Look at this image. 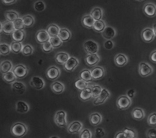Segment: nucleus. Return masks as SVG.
Wrapping results in <instances>:
<instances>
[{"label": "nucleus", "instance_id": "de8ad7c7", "mask_svg": "<svg viewBox=\"0 0 156 138\" xmlns=\"http://www.w3.org/2000/svg\"><path fill=\"white\" fill-rule=\"evenodd\" d=\"M34 9L36 11H39V12H41L45 9L46 5L43 2L37 1L34 3Z\"/></svg>", "mask_w": 156, "mask_h": 138}, {"label": "nucleus", "instance_id": "bb28decb", "mask_svg": "<svg viewBox=\"0 0 156 138\" xmlns=\"http://www.w3.org/2000/svg\"><path fill=\"white\" fill-rule=\"evenodd\" d=\"M90 123H91L93 126H98L99 125L102 120V116L98 113H94L90 115L89 117Z\"/></svg>", "mask_w": 156, "mask_h": 138}, {"label": "nucleus", "instance_id": "a19ab883", "mask_svg": "<svg viewBox=\"0 0 156 138\" xmlns=\"http://www.w3.org/2000/svg\"><path fill=\"white\" fill-rule=\"evenodd\" d=\"M49 42L53 45V48H57L60 47L62 44V41L59 38V36H55V37H52L49 39Z\"/></svg>", "mask_w": 156, "mask_h": 138}, {"label": "nucleus", "instance_id": "8fccbe9b", "mask_svg": "<svg viewBox=\"0 0 156 138\" xmlns=\"http://www.w3.org/2000/svg\"><path fill=\"white\" fill-rule=\"evenodd\" d=\"M92 133L89 130H84L80 134V138H92Z\"/></svg>", "mask_w": 156, "mask_h": 138}, {"label": "nucleus", "instance_id": "5701e85b", "mask_svg": "<svg viewBox=\"0 0 156 138\" xmlns=\"http://www.w3.org/2000/svg\"><path fill=\"white\" fill-rule=\"evenodd\" d=\"M90 15L94 19L95 21L101 20L103 16V10L99 7H95L90 11Z\"/></svg>", "mask_w": 156, "mask_h": 138}, {"label": "nucleus", "instance_id": "20e7f679", "mask_svg": "<svg viewBox=\"0 0 156 138\" xmlns=\"http://www.w3.org/2000/svg\"><path fill=\"white\" fill-rule=\"evenodd\" d=\"M84 47L87 54H97L99 51V45L97 42L89 40L84 42Z\"/></svg>", "mask_w": 156, "mask_h": 138}, {"label": "nucleus", "instance_id": "4c0bfd02", "mask_svg": "<svg viewBox=\"0 0 156 138\" xmlns=\"http://www.w3.org/2000/svg\"><path fill=\"white\" fill-rule=\"evenodd\" d=\"M16 109L18 112L21 113H25L28 111L29 107L28 105L26 103L23 102H18L16 104Z\"/></svg>", "mask_w": 156, "mask_h": 138}, {"label": "nucleus", "instance_id": "58836bf2", "mask_svg": "<svg viewBox=\"0 0 156 138\" xmlns=\"http://www.w3.org/2000/svg\"><path fill=\"white\" fill-rule=\"evenodd\" d=\"M74 84H75V86L76 89L79 90H81V91L86 89V88H87L89 86V83L88 82L84 81V80H83L81 79L77 80Z\"/></svg>", "mask_w": 156, "mask_h": 138}, {"label": "nucleus", "instance_id": "a878e982", "mask_svg": "<svg viewBox=\"0 0 156 138\" xmlns=\"http://www.w3.org/2000/svg\"><path fill=\"white\" fill-rule=\"evenodd\" d=\"M69 59V56L66 52H59L55 57L56 61L59 64H64Z\"/></svg>", "mask_w": 156, "mask_h": 138}, {"label": "nucleus", "instance_id": "5fc2aeb1", "mask_svg": "<svg viewBox=\"0 0 156 138\" xmlns=\"http://www.w3.org/2000/svg\"><path fill=\"white\" fill-rule=\"evenodd\" d=\"M150 60L154 62V63L156 64V50L155 51H152L150 54Z\"/></svg>", "mask_w": 156, "mask_h": 138}, {"label": "nucleus", "instance_id": "ddd939ff", "mask_svg": "<svg viewBox=\"0 0 156 138\" xmlns=\"http://www.w3.org/2000/svg\"><path fill=\"white\" fill-rule=\"evenodd\" d=\"M79 65V60L77 59L71 57L68 60V61L64 64V67L65 70L67 71L71 72L74 70V69Z\"/></svg>", "mask_w": 156, "mask_h": 138}, {"label": "nucleus", "instance_id": "13d9d810", "mask_svg": "<svg viewBox=\"0 0 156 138\" xmlns=\"http://www.w3.org/2000/svg\"><path fill=\"white\" fill-rule=\"evenodd\" d=\"M115 138H127L124 133L122 131H119L115 135Z\"/></svg>", "mask_w": 156, "mask_h": 138}, {"label": "nucleus", "instance_id": "1a4fd4ad", "mask_svg": "<svg viewBox=\"0 0 156 138\" xmlns=\"http://www.w3.org/2000/svg\"><path fill=\"white\" fill-rule=\"evenodd\" d=\"M12 72H13L17 78L22 79L27 76V75L28 74V69L27 67L22 64H19L13 69Z\"/></svg>", "mask_w": 156, "mask_h": 138}, {"label": "nucleus", "instance_id": "c03bdc74", "mask_svg": "<svg viewBox=\"0 0 156 138\" xmlns=\"http://www.w3.org/2000/svg\"><path fill=\"white\" fill-rule=\"evenodd\" d=\"M21 52L25 56H30V55H31L33 52V48L31 45L27 44L23 46Z\"/></svg>", "mask_w": 156, "mask_h": 138}, {"label": "nucleus", "instance_id": "412c9836", "mask_svg": "<svg viewBox=\"0 0 156 138\" xmlns=\"http://www.w3.org/2000/svg\"><path fill=\"white\" fill-rule=\"evenodd\" d=\"M12 89L15 92L18 94H23L27 89V87L21 82H15L12 84Z\"/></svg>", "mask_w": 156, "mask_h": 138}, {"label": "nucleus", "instance_id": "6ab92c4d", "mask_svg": "<svg viewBox=\"0 0 156 138\" xmlns=\"http://www.w3.org/2000/svg\"><path fill=\"white\" fill-rule=\"evenodd\" d=\"M132 117L136 120H141L146 116L144 110L141 108H135L131 112Z\"/></svg>", "mask_w": 156, "mask_h": 138}, {"label": "nucleus", "instance_id": "cd10ccee", "mask_svg": "<svg viewBox=\"0 0 156 138\" xmlns=\"http://www.w3.org/2000/svg\"><path fill=\"white\" fill-rule=\"evenodd\" d=\"M83 128V125L81 123L75 121L68 128V131L71 134H75L79 133Z\"/></svg>", "mask_w": 156, "mask_h": 138}, {"label": "nucleus", "instance_id": "a18cd8bd", "mask_svg": "<svg viewBox=\"0 0 156 138\" xmlns=\"http://www.w3.org/2000/svg\"><path fill=\"white\" fill-rule=\"evenodd\" d=\"M147 123L151 126H156V112L152 113L149 116Z\"/></svg>", "mask_w": 156, "mask_h": 138}, {"label": "nucleus", "instance_id": "052dcab7", "mask_svg": "<svg viewBox=\"0 0 156 138\" xmlns=\"http://www.w3.org/2000/svg\"><path fill=\"white\" fill-rule=\"evenodd\" d=\"M3 32V27H2V23H0V34H2Z\"/></svg>", "mask_w": 156, "mask_h": 138}, {"label": "nucleus", "instance_id": "680f3d73", "mask_svg": "<svg viewBox=\"0 0 156 138\" xmlns=\"http://www.w3.org/2000/svg\"><path fill=\"white\" fill-rule=\"evenodd\" d=\"M50 138H59V137H58V136H52Z\"/></svg>", "mask_w": 156, "mask_h": 138}, {"label": "nucleus", "instance_id": "c9c22d12", "mask_svg": "<svg viewBox=\"0 0 156 138\" xmlns=\"http://www.w3.org/2000/svg\"><path fill=\"white\" fill-rule=\"evenodd\" d=\"M23 47V46L21 42H16V41L12 42L10 45L11 51H12L14 53H16V54H18L20 52H21Z\"/></svg>", "mask_w": 156, "mask_h": 138}, {"label": "nucleus", "instance_id": "393cba45", "mask_svg": "<svg viewBox=\"0 0 156 138\" xmlns=\"http://www.w3.org/2000/svg\"><path fill=\"white\" fill-rule=\"evenodd\" d=\"M60 31V28L55 24H51L48 27L46 31L51 37L58 36Z\"/></svg>", "mask_w": 156, "mask_h": 138}, {"label": "nucleus", "instance_id": "6e6552de", "mask_svg": "<svg viewBox=\"0 0 156 138\" xmlns=\"http://www.w3.org/2000/svg\"><path fill=\"white\" fill-rule=\"evenodd\" d=\"M111 93L109 90H108L106 89H103L101 93L99 95L98 97L96 98V99L94 101V105H100L105 103L106 100L110 98Z\"/></svg>", "mask_w": 156, "mask_h": 138}, {"label": "nucleus", "instance_id": "0e129e2a", "mask_svg": "<svg viewBox=\"0 0 156 138\" xmlns=\"http://www.w3.org/2000/svg\"><path fill=\"white\" fill-rule=\"evenodd\" d=\"M133 138H137V137H133Z\"/></svg>", "mask_w": 156, "mask_h": 138}, {"label": "nucleus", "instance_id": "72a5a7b5", "mask_svg": "<svg viewBox=\"0 0 156 138\" xmlns=\"http://www.w3.org/2000/svg\"><path fill=\"white\" fill-rule=\"evenodd\" d=\"M89 87L91 89V93H92V97L96 98L99 96L100 93H101L102 90V88L99 85H94L93 84H89Z\"/></svg>", "mask_w": 156, "mask_h": 138}, {"label": "nucleus", "instance_id": "f704fd0d", "mask_svg": "<svg viewBox=\"0 0 156 138\" xmlns=\"http://www.w3.org/2000/svg\"><path fill=\"white\" fill-rule=\"evenodd\" d=\"M51 89L55 93L60 94L64 90V86L63 85L62 83L56 82L53 83L51 85Z\"/></svg>", "mask_w": 156, "mask_h": 138}, {"label": "nucleus", "instance_id": "09e8293b", "mask_svg": "<svg viewBox=\"0 0 156 138\" xmlns=\"http://www.w3.org/2000/svg\"><path fill=\"white\" fill-rule=\"evenodd\" d=\"M41 47L43 51L46 53L50 52L53 50V47L52 45V44H51V42L49 41H48L46 42H44L43 44H42L41 45Z\"/></svg>", "mask_w": 156, "mask_h": 138}, {"label": "nucleus", "instance_id": "a211bd4d", "mask_svg": "<svg viewBox=\"0 0 156 138\" xmlns=\"http://www.w3.org/2000/svg\"><path fill=\"white\" fill-rule=\"evenodd\" d=\"M30 85L35 89H42L44 86V82L43 80L38 77H34L30 81Z\"/></svg>", "mask_w": 156, "mask_h": 138}, {"label": "nucleus", "instance_id": "c756f323", "mask_svg": "<svg viewBox=\"0 0 156 138\" xmlns=\"http://www.w3.org/2000/svg\"><path fill=\"white\" fill-rule=\"evenodd\" d=\"M80 97L82 100H83V101H87V100L90 99V98L92 97V93L91 89H90L89 86L87 88H86V89L81 90L80 95Z\"/></svg>", "mask_w": 156, "mask_h": 138}, {"label": "nucleus", "instance_id": "603ef678", "mask_svg": "<svg viewBox=\"0 0 156 138\" xmlns=\"http://www.w3.org/2000/svg\"><path fill=\"white\" fill-rule=\"evenodd\" d=\"M147 138H156V129H149L146 133Z\"/></svg>", "mask_w": 156, "mask_h": 138}, {"label": "nucleus", "instance_id": "aec40b11", "mask_svg": "<svg viewBox=\"0 0 156 138\" xmlns=\"http://www.w3.org/2000/svg\"><path fill=\"white\" fill-rule=\"evenodd\" d=\"M2 27L3 32L6 34H12L15 30L13 22L8 20L2 22Z\"/></svg>", "mask_w": 156, "mask_h": 138}, {"label": "nucleus", "instance_id": "6e6d98bb", "mask_svg": "<svg viewBox=\"0 0 156 138\" xmlns=\"http://www.w3.org/2000/svg\"><path fill=\"white\" fill-rule=\"evenodd\" d=\"M135 95H136V91L134 90H133V89H131V90H128L127 92V94H126V95L128 97H129L130 98H131V99L133 98H134Z\"/></svg>", "mask_w": 156, "mask_h": 138}, {"label": "nucleus", "instance_id": "49530a36", "mask_svg": "<svg viewBox=\"0 0 156 138\" xmlns=\"http://www.w3.org/2000/svg\"><path fill=\"white\" fill-rule=\"evenodd\" d=\"M13 24H14L15 29L18 30H23L25 27L22 18H20L13 22Z\"/></svg>", "mask_w": 156, "mask_h": 138}, {"label": "nucleus", "instance_id": "f03ea898", "mask_svg": "<svg viewBox=\"0 0 156 138\" xmlns=\"http://www.w3.org/2000/svg\"><path fill=\"white\" fill-rule=\"evenodd\" d=\"M132 105V99L126 95L119 96L116 101V105L119 109L125 110L128 109Z\"/></svg>", "mask_w": 156, "mask_h": 138}, {"label": "nucleus", "instance_id": "2f4dec72", "mask_svg": "<svg viewBox=\"0 0 156 138\" xmlns=\"http://www.w3.org/2000/svg\"><path fill=\"white\" fill-rule=\"evenodd\" d=\"M12 68V63L10 61H8V60L4 61L1 64H0V72L3 74L11 71Z\"/></svg>", "mask_w": 156, "mask_h": 138}, {"label": "nucleus", "instance_id": "4d7b16f0", "mask_svg": "<svg viewBox=\"0 0 156 138\" xmlns=\"http://www.w3.org/2000/svg\"><path fill=\"white\" fill-rule=\"evenodd\" d=\"M17 0H2V2L3 4L6 5H10L12 4H14L16 2Z\"/></svg>", "mask_w": 156, "mask_h": 138}, {"label": "nucleus", "instance_id": "473e14b6", "mask_svg": "<svg viewBox=\"0 0 156 138\" xmlns=\"http://www.w3.org/2000/svg\"><path fill=\"white\" fill-rule=\"evenodd\" d=\"M80 78L87 82H89L93 80L91 72L88 69H84L80 73Z\"/></svg>", "mask_w": 156, "mask_h": 138}, {"label": "nucleus", "instance_id": "423d86ee", "mask_svg": "<svg viewBox=\"0 0 156 138\" xmlns=\"http://www.w3.org/2000/svg\"><path fill=\"white\" fill-rule=\"evenodd\" d=\"M143 12L148 17L153 18L156 16V5L152 3H146L143 7Z\"/></svg>", "mask_w": 156, "mask_h": 138}, {"label": "nucleus", "instance_id": "9d476101", "mask_svg": "<svg viewBox=\"0 0 156 138\" xmlns=\"http://www.w3.org/2000/svg\"><path fill=\"white\" fill-rule=\"evenodd\" d=\"M127 56L122 53H119L116 54L114 57V62L117 66L124 67L128 63Z\"/></svg>", "mask_w": 156, "mask_h": 138}, {"label": "nucleus", "instance_id": "39448f33", "mask_svg": "<svg viewBox=\"0 0 156 138\" xmlns=\"http://www.w3.org/2000/svg\"><path fill=\"white\" fill-rule=\"evenodd\" d=\"M155 34L152 28H146L141 32V38L146 42H151L155 39Z\"/></svg>", "mask_w": 156, "mask_h": 138}, {"label": "nucleus", "instance_id": "79ce46f5", "mask_svg": "<svg viewBox=\"0 0 156 138\" xmlns=\"http://www.w3.org/2000/svg\"><path fill=\"white\" fill-rule=\"evenodd\" d=\"M123 132L124 133L126 136L127 138H133L137 137V133L135 130L133 129H131L130 128L126 127L123 130Z\"/></svg>", "mask_w": 156, "mask_h": 138}, {"label": "nucleus", "instance_id": "e433bc0d", "mask_svg": "<svg viewBox=\"0 0 156 138\" xmlns=\"http://www.w3.org/2000/svg\"><path fill=\"white\" fill-rule=\"evenodd\" d=\"M5 17L8 21L13 22L15 20L19 18V15L15 11H8L5 12Z\"/></svg>", "mask_w": 156, "mask_h": 138}, {"label": "nucleus", "instance_id": "7c9ffc66", "mask_svg": "<svg viewBox=\"0 0 156 138\" xmlns=\"http://www.w3.org/2000/svg\"><path fill=\"white\" fill-rule=\"evenodd\" d=\"M16 78L17 77H16V75L14 74L13 72L12 71H9L3 75V79L8 83L15 82L16 80Z\"/></svg>", "mask_w": 156, "mask_h": 138}, {"label": "nucleus", "instance_id": "c85d7f7f", "mask_svg": "<svg viewBox=\"0 0 156 138\" xmlns=\"http://www.w3.org/2000/svg\"><path fill=\"white\" fill-rule=\"evenodd\" d=\"M106 24L103 20L96 21L93 26V29L98 32H102L106 28Z\"/></svg>", "mask_w": 156, "mask_h": 138}, {"label": "nucleus", "instance_id": "dca6fc26", "mask_svg": "<svg viewBox=\"0 0 156 138\" xmlns=\"http://www.w3.org/2000/svg\"><path fill=\"white\" fill-rule=\"evenodd\" d=\"M86 64L89 66H94L99 63L100 61V57L97 54H88L86 57Z\"/></svg>", "mask_w": 156, "mask_h": 138}, {"label": "nucleus", "instance_id": "37998d69", "mask_svg": "<svg viewBox=\"0 0 156 138\" xmlns=\"http://www.w3.org/2000/svg\"><path fill=\"white\" fill-rule=\"evenodd\" d=\"M11 52L10 45L7 44H0V54L8 55Z\"/></svg>", "mask_w": 156, "mask_h": 138}, {"label": "nucleus", "instance_id": "4468645a", "mask_svg": "<svg viewBox=\"0 0 156 138\" xmlns=\"http://www.w3.org/2000/svg\"><path fill=\"white\" fill-rule=\"evenodd\" d=\"M91 75L94 80H99L105 75V70L102 67H96L91 70Z\"/></svg>", "mask_w": 156, "mask_h": 138}, {"label": "nucleus", "instance_id": "ea45409f", "mask_svg": "<svg viewBox=\"0 0 156 138\" xmlns=\"http://www.w3.org/2000/svg\"><path fill=\"white\" fill-rule=\"evenodd\" d=\"M25 27H31L34 23V19L31 15H26L22 18Z\"/></svg>", "mask_w": 156, "mask_h": 138}, {"label": "nucleus", "instance_id": "b1692460", "mask_svg": "<svg viewBox=\"0 0 156 138\" xmlns=\"http://www.w3.org/2000/svg\"><path fill=\"white\" fill-rule=\"evenodd\" d=\"M58 36L62 42H66L70 39L71 37V33L66 28H61L60 29Z\"/></svg>", "mask_w": 156, "mask_h": 138}, {"label": "nucleus", "instance_id": "bf43d9fd", "mask_svg": "<svg viewBox=\"0 0 156 138\" xmlns=\"http://www.w3.org/2000/svg\"><path fill=\"white\" fill-rule=\"evenodd\" d=\"M153 31L154 32V34H155V35L156 36V24H154V26H153Z\"/></svg>", "mask_w": 156, "mask_h": 138}, {"label": "nucleus", "instance_id": "7ed1b4c3", "mask_svg": "<svg viewBox=\"0 0 156 138\" xmlns=\"http://www.w3.org/2000/svg\"><path fill=\"white\" fill-rule=\"evenodd\" d=\"M11 133L16 137H23L27 132V128L23 123H18L15 124L11 130Z\"/></svg>", "mask_w": 156, "mask_h": 138}, {"label": "nucleus", "instance_id": "e2e57ef3", "mask_svg": "<svg viewBox=\"0 0 156 138\" xmlns=\"http://www.w3.org/2000/svg\"><path fill=\"white\" fill-rule=\"evenodd\" d=\"M136 1H138V2H141V1H143V0H136Z\"/></svg>", "mask_w": 156, "mask_h": 138}, {"label": "nucleus", "instance_id": "0eeeda50", "mask_svg": "<svg viewBox=\"0 0 156 138\" xmlns=\"http://www.w3.org/2000/svg\"><path fill=\"white\" fill-rule=\"evenodd\" d=\"M66 114L63 111H60L56 113L55 116V121L57 125L60 127H65L66 126Z\"/></svg>", "mask_w": 156, "mask_h": 138}, {"label": "nucleus", "instance_id": "f257e3e1", "mask_svg": "<svg viewBox=\"0 0 156 138\" xmlns=\"http://www.w3.org/2000/svg\"><path fill=\"white\" fill-rule=\"evenodd\" d=\"M154 72L152 66L146 62H141L139 65V73L143 77H148Z\"/></svg>", "mask_w": 156, "mask_h": 138}, {"label": "nucleus", "instance_id": "f3484780", "mask_svg": "<svg viewBox=\"0 0 156 138\" xmlns=\"http://www.w3.org/2000/svg\"><path fill=\"white\" fill-rule=\"evenodd\" d=\"M94 19L90 16V15L84 16L82 19H81V22L83 26L88 29H93V26L95 22Z\"/></svg>", "mask_w": 156, "mask_h": 138}, {"label": "nucleus", "instance_id": "9b49d317", "mask_svg": "<svg viewBox=\"0 0 156 138\" xmlns=\"http://www.w3.org/2000/svg\"><path fill=\"white\" fill-rule=\"evenodd\" d=\"M51 38L50 35L48 33V32L45 30H41L39 31L36 35V41L40 44H43L48 41H49Z\"/></svg>", "mask_w": 156, "mask_h": 138}, {"label": "nucleus", "instance_id": "f8f14e48", "mask_svg": "<svg viewBox=\"0 0 156 138\" xmlns=\"http://www.w3.org/2000/svg\"><path fill=\"white\" fill-rule=\"evenodd\" d=\"M117 35V31L112 26H106L102 32V35L107 40H111Z\"/></svg>", "mask_w": 156, "mask_h": 138}, {"label": "nucleus", "instance_id": "3c124183", "mask_svg": "<svg viewBox=\"0 0 156 138\" xmlns=\"http://www.w3.org/2000/svg\"><path fill=\"white\" fill-rule=\"evenodd\" d=\"M104 47L107 50H111L114 47V42L112 40H106L104 43Z\"/></svg>", "mask_w": 156, "mask_h": 138}, {"label": "nucleus", "instance_id": "2eb2a0df", "mask_svg": "<svg viewBox=\"0 0 156 138\" xmlns=\"http://www.w3.org/2000/svg\"><path fill=\"white\" fill-rule=\"evenodd\" d=\"M60 70L58 67H49L46 71V75L48 79L54 80L59 77L60 75Z\"/></svg>", "mask_w": 156, "mask_h": 138}, {"label": "nucleus", "instance_id": "864d4df0", "mask_svg": "<svg viewBox=\"0 0 156 138\" xmlns=\"http://www.w3.org/2000/svg\"><path fill=\"white\" fill-rule=\"evenodd\" d=\"M105 131H104L102 128H97L95 131V135L98 138L103 137L104 136H105Z\"/></svg>", "mask_w": 156, "mask_h": 138}, {"label": "nucleus", "instance_id": "4be33fe9", "mask_svg": "<svg viewBox=\"0 0 156 138\" xmlns=\"http://www.w3.org/2000/svg\"><path fill=\"white\" fill-rule=\"evenodd\" d=\"M25 32L23 30L15 29L12 33V37L15 41L21 42L25 38Z\"/></svg>", "mask_w": 156, "mask_h": 138}]
</instances>
